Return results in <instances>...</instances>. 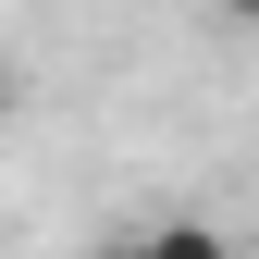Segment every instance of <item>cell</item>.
<instances>
[{"mask_svg": "<svg viewBox=\"0 0 259 259\" xmlns=\"http://www.w3.org/2000/svg\"><path fill=\"white\" fill-rule=\"evenodd\" d=\"M123 259H235L222 222H148V235H123Z\"/></svg>", "mask_w": 259, "mask_h": 259, "instance_id": "1", "label": "cell"}, {"mask_svg": "<svg viewBox=\"0 0 259 259\" xmlns=\"http://www.w3.org/2000/svg\"><path fill=\"white\" fill-rule=\"evenodd\" d=\"M210 13H222V25H259V0H210Z\"/></svg>", "mask_w": 259, "mask_h": 259, "instance_id": "2", "label": "cell"}, {"mask_svg": "<svg viewBox=\"0 0 259 259\" xmlns=\"http://www.w3.org/2000/svg\"><path fill=\"white\" fill-rule=\"evenodd\" d=\"M0 123H13V74H0Z\"/></svg>", "mask_w": 259, "mask_h": 259, "instance_id": "3", "label": "cell"}]
</instances>
